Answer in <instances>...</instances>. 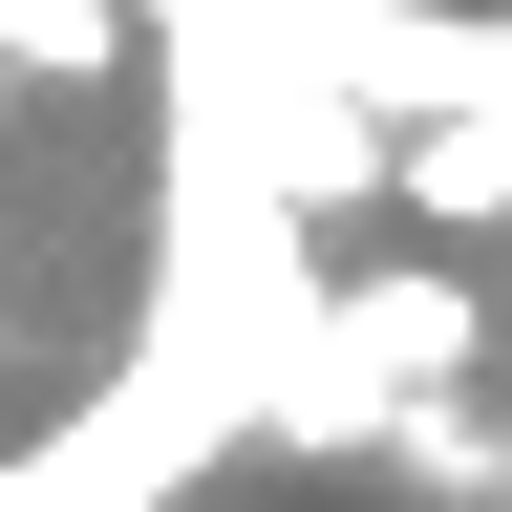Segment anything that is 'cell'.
I'll return each mask as SVG.
<instances>
[{
  "label": "cell",
  "instance_id": "cell-1",
  "mask_svg": "<svg viewBox=\"0 0 512 512\" xmlns=\"http://www.w3.org/2000/svg\"><path fill=\"white\" fill-rule=\"evenodd\" d=\"M384 192H406L427 235H491V214H512V107H427V128H384Z\"/></svg>",
  "mask_w": 512,
  "mask_h": 512
},
{
  "label": "cell",
  "instance_id": "cell-2",
  "mask_svg": "<svg viewBox=\"0 0 512 512\" xmlns=\"http://www.w3.org/2000/svg\"><path fill=\"white\" fill-rule=\"evenodd\" d=\"M150 43V0H0V86H107Z\"/></svg>",
  "mask_w": 512,
  "mask_h": 512
}]
</instances>
